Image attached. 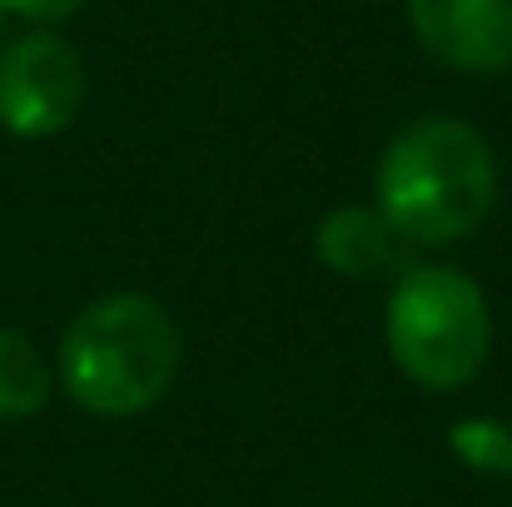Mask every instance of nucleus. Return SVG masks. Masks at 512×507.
Wrapping results in <instances>:
<instances>
[{
	"instance_id": "nucleus-1",
	"label": "nucleus",
	"mask_w": 512,
	"mask_h": 507,
	"mask_svg": "<svg viewBox=\"0 0 512 507\" xmlns=\"http://www.w3.org/2000/svg\"><path fill=\"white\" fill-rule=\"evenodd\" d=\"M378 214L413 244H458L493 214L498 160L463 120H418L378 160Z\"/></svg>"
},
{
	"instance_id": "nucleus-2",
	"label": "nucleus",
	"mask_w": 512,
	"mask_h": 507,
	"mask_svg": "<svg viewBox=\"0 0 512 507\" xmlns=\"http://www.w3.org/2000/svg\"><path fill=\"white\" fill-rule=\"evenodd\" d=\"M179 329L145 294H110L75 314L60 338V383L95 418H135L170 393Z\"/></svg>"
},
{
	"instance_id": "nucleus-3",
	"label": "nucleus",
	"mask_w": 512,
	"mask_h": 507,
	"mask_svg": "<svg viewBox=\"0 0 512 507\" xmlns=\"http://www.w3.org/2000/svg\"><path fill=\"white\" fill-rule=\"evenodd\" d=\"M388 353L428 393L468 388L493 348V314L483 289L443 264L408 269L388 294Z\"/></svg>"
},
{
	"instance_id": "nucleus-4",
	"label": "nucleus",
	"mask_w": 512,
	"mask_h": 507,
	"mask_svg": "<svg viewBox=\"0 0 512 507\" xmlns=\"http://www.w3.org/2000/svg\"><path fill=\"white\" fill-rule=\"evenodd\" d=\"M85 100V65L80 50L50 30L20 35L0 50V130L15 140H50L60 135Z\"/></svg>"
},
{
	"instance_id": "nucleus-5",
	"label": "nucleus",
	"mask_w": 512,
	"mask_h": 507,
	"mask_svg": "<svg viewBox=\"0 0 512 507\" xmlns=\"http://www.w3.org/2000/svg\"><path fill=\"white\" fill-rule=\"evenodd\" d=\"M413 35L428 55L468 75L512 65V0H408Z\"/></svg>"
},
{
	"instance_id": "nucleus-6",
	"label": "nucleus",
	"mask_w": 512,
	"mask_h": 507,
	"mask_svg": "<svg viewBox=\"0 0 512 507\" xmlns=\"http://www.w3.org/2000/svg\"><path fill=\"white\" fill-rule=\"evenodd\" d=\"M314 249H319V259L334 274H343V279H368V274H378L393 259V229H388V219L378 209L339 204V209L324 214Z\"/></svg>"
},
{
	"instance_id": "nucleus-7",
	"label": "nucleus",
	"mask_w": 512,
	"mask_h": 507,
	"mask_svg": "<svg viewBox=\"0 0 512 507\" xmlns=\"http://www.w3.org/2000/svg\"><path fill=\"white\" fill-rule=\"evenodd\" d=\"M50 363L15 329H0V423H20L50 403Z\"/></svg>"
},
{
	"instance_id": "nucleus-8",
	"label": "nucleus",
	"mask_w": 512,
	"mask_h": 507,
	"mask_svg": "<svg viewBox=\"0 0 512 507\" xmlns=\"http://www.w3.org/2000/svg\"><path fill=\"white\" fill-rule=\"evenodd\" d=\"M448 448L458 463H468L483 478H512V428L498 418H463L448 433Z\"/></svg>"
},
{
	"instance_id": "nucleus-9",
	"label": "nucleus",
	"mask_w": 512,
	"mask_h": 507,
	"mask_svg": "<svg viewBox=\"0 0 512 507\" xmlns=\"http://www.w3.org/2000/svg\"><path fill=\"white\" fill-rule=\"evenodd\" d=\"M85 0H0L5 15H20V20H35V25H60L80 10Z\"/></svg>"
},
{
	"instance_id": "nucleus-10",
	"label": "nucleus",
	"mask_w": 512,
	"mask_h": 507,
	"mask_svg": "<svg viewBox=\"0 0 512 507\" xmlns=\"http://www.w3.org/2000/svg\"><path fill=\"white\" fill-rule=\"evenodd\" d=\"M0 20H5V10H0Z\"/></svg>"
}]
</instances>
